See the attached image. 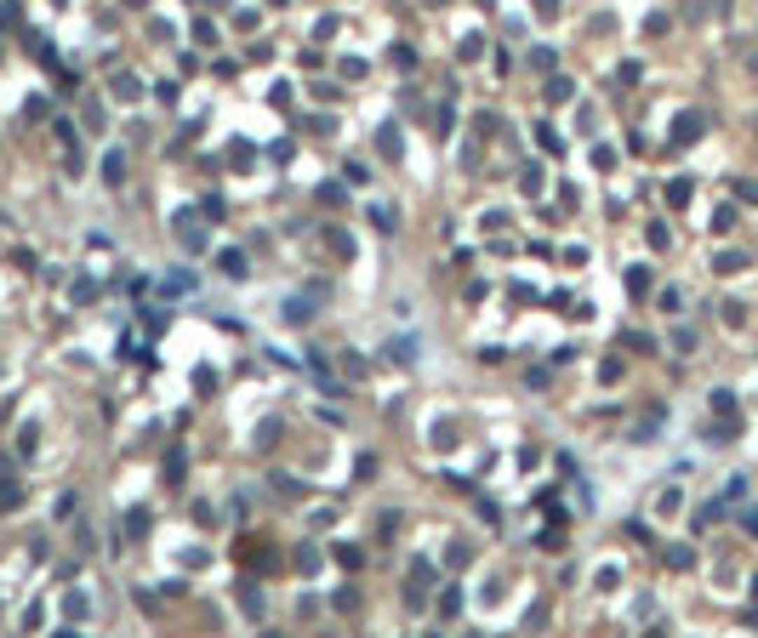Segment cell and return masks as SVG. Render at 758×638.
<instances>
[{"instance_id":"obj_1","label":"cell","mask_w":758,"mask_h":638,"mask_svg":"<svg viewBox=\"0 0 758 638\" xmlns=\"http://www.w3.org/2000/svg\"><path fill=\"white\" fill-rule=\"evenodd\" d=\"M536 12H542V18H553V12H559V0H536Z\"/></svg>"}]
</instances>
